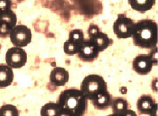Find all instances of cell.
I'll return each mask as SVG.
<instances>
[{
  "label": "cell",
  "mask_w": 158,
  "mask_h": 116,
  "mask_svg": "<svg viewBox=\"0 0 158 116\" xmlns=\"http://www.w3.org/2000/svg\"><path fill=\"white\" fill-rule=\"evenodd\" d=\"M58 105L64 116H84L88 106V100L80 90L69 88L59 95Z\"/></svg>",
  "instance_id": "cell-1"
},
{
  "label": "cell",
  "mask_w": 158,
  "mask_h": 116,
  "mask_svg": "<svg viewBox=\"0 0 158 116\" xmlns=\"http://www.w3.org/2000/svg\"><path fill=\"white\" fill-rule=\"evenodd\" d=\"M133 41L138 47L153 49L157 44V25L152 19H143L135 23Z\"/></svg>",
  "instance_id": "cell-2"
},
{
  "label": "cell",
  "mask_w": 158,
  "mask_h": 116,
  "mask_svg": "<svg viewBox=\"0 0 158 116\" xmlns=\"http://www.w3.org/2000/svg\"><path fill=\"white\" fill-rule=\"evenodd\" d=\"M80 91L87 100H92L100 94L107 91V86L103 78L98 74L88 75L82 81Z\"/></svg>",
  "instance_id": "cell-3"
},
{
  "label": "cell",
  "mask_w": 158,
  "mask_h": 116,
  "mask_svg": "<svg viewBox=\"0 0 158 116\" xmlns=\"http://www.w3.org/2000/svg\"><path fill=\"white\" fill-rule=\"evenodd\" d=\"M134 21L125 14H120L113 25V32L119 39H126L133 36Z\"/></svg>",
  "instance_id": "cell-4"
},
{
  "label": "cell",
  "mask_w": 158,
  "mask_h": 116,
  "mask_svg": "<svg viewBox=\"0 0 158 116\" xmlns=\"http://www.w3.org/2000/svg\"><path fill=\"white\" fill-rule=\"evenodd\" d=\"M12 45L16 47H26L31 42L32 34L29 27L24 25H17L10 34Z\"/></svg>",
  "instance_id": "cell-5"
},
{
  "label": "cell",
  "mask_w": 158,
  "mask_h": 116,
  "mask_svg": "<svg viewBox=\"0 0 158 116\" xmlns=\"http://www.w3.org/2000/svg\"><path fill=\"white\" fill-rule=\"evenodd\" d=\"M88 40L96 46L98 51H103L112 45V40L106 33L102 32L97 25L91 24L88 29Z\"/></svg>",
  "instance_id": "cell-6"
},
{
  "label": "cell",
  "mask_w": 158,
  "mask_h": 116,
  "mask_svg": "<svg viewBox=\"0 0 158 116\" xmlns=\"http://www.w3.org/2000/svg\"><path fill=\"white\" fill-rule=\"evenodd\" d=\"M85 41L84 32L80 29L73 30L69 32V39L64 44V51L69 55L77 54Z\"/></svg>",
  "instance_id": "cell-7"
},
{
  "label": "cell",
  "mask_w": 158,
  "mask_h": 116,
  "mask_svg": "<svg viewBox=\"0 0 158 116\" xmlns=\"http://www.w3.org/2000/svg\"><path fill=\"white\" fill-rule=\"evenodd\" d=\"M27 53L25 50L19 47H11L6 53V65L11 68H21L27 62Z\"/></svg>",
  "instance_id": "cell-8"
},
{
  "label": "cell",
  "mask_w": 158,
  "mask_h": 116,
  "mask_svg": "<svg viewBox=\"0 0 158 116\" xmlns=\"http://www.w3.org/2000/svg\"><path fill=\"white\" fill-rule=\"evenodd\" d=\"M17 15L12 8L0 11V37L10 36L12 29L17 26Z\"/></svg>",
  "instance_id": "cell-9"
},
{
  "label": "cell",
  "mask_w": 158,
  "mask_h": 116,
  "mask_svg": "<svg viewBox=\"0 0 158 116\" xmlns=\"http://www.w3.org/2000/svg\"><path fill=\"white\" fill-rule=\"evenodd\" d=\"M153 62L148 54H140L133 60V69L141 75L148 74L152 70Z\"/></svg>",
  "instance_id": "cell-10"
},
{
  "label": "cell",
  "mask_w": 158,
  "mask_h": 116,
  "mask_svg": "<svg viewBox=\"0 0 158 116\" xmlns=\"http://www.w3.org/2000/svg\"><path fill=\"white\" fill-rule=\"evenodd\" d=\"M99 51L96 46L88 39L85 40L77 53L79 58L86 62L94 61L99 56Z\"/></svg>",
  "instance_id": "cell-11"
},
{
  "label": "cell",
  "mask_w": 158,
  "mask_h": 116,
  "mask_svg": "<svg viewBox=\"0 0 158 116\" xmlns=\"http://www.w3.org/2000/svg\"><path fill=\"white\" fill-rule=\"evenodd\" d=\"M137 109L141 115H150L157 107L156 100L152 96L147 94L142 95L137 100Z\"/></svg>",
  "instance_id": "cell-12"
},
{
  "label": "cell",
  "mask_w": 158,
  "mask_h": 116,
  "mask_svg": "<svg viewBox=\"0 0 158 116\" xmlns=\"http://www.w3.org/2000/svg\"><path fill=\"white\" fill-rule=\"evenodd\" d=\"M69 74L65 68L62 67L54 68L50 73L49 80L56 87L64 86L68 82Z\"/></svg>",
  "instance_id": "cell-13"
},
{
  "label": "cell",
  "mask_w": 158,
  "mask_h": 116,
  "mask_svg": "<svg viewBox=\"0 0 158 116\" xmlns=\"http://www.w3.org/2000/svg\"><path fill=\"white\" fill-rule=\"evenodd\" d=\"M13 80L14 73L12 68L6 64H0V88L10 86Z\"/></svg>",
  "instance_id": "cell-14"
},
{
  "label": "cell",
  "mask_w": 158,
  "mask_h": 116,
  "mask_svg": "<svg viewBox=\"0 0 158 116\" xmlns=\"http://www.w3.org/2000/svg\"><path fill=\"white\" fill-rule=\"evenodd\" d=\"M91 102L96 109L99 110H105L111 106L112 97L108 91H107L106 92L97 95Z\"/></svg>",
  "instance_id": "cell-15"
},
{
  "label": "cell",
  "mask_w": 158,
  "mask_h": 116,
  "mask_svg": "<svg viewBox=\"0 0 158 116\" xmlns=\"http://www.w3.org/2000/svg\"><path fill=\"white\" fill-rule=\"evenodd\" d=\"M155 2V0H129V4L134 10L143 13L151 10L154 6Z\"/></svg>",
  "instance_id": "cell-16"
},
{
  "label": "cell",
  "mask_w": 158,
  "mask_h": 116,
  "mask_svg": "<svg viewBox=\"0 0 158 116\" xmlns=\"http://www.w3.org/2000/svg\"><path fill=\"white\" fill-rule=\"evenodd\" d=\"M40 116H62V113L58 103L48 102L41 108Z\"/></svg>",
  "instance_id": "cell-17"
},
{
  "label": "cell",
  "mask_w": 158,
  "mask_h": 116,
  "mask_svg": "<svg viewBox=\"0 0 158 116\" xmlns=\"http://www.w3.org/2000/svg\"><path fill=\"white\" fill-rule=\"evenodd\" d=\"M113 114H119L123 113L129 109V103L127 100L122 97L112 98L111 105Z\"/></svg>",
  "instance_id": "cell-18"
},
{
  "label": "cell",
  "mask_w": 158,
  "mask_h": 116,
  "mask_svg": "<svg viewBox=\"0 0 158 116\" xmlns=\"http://www.w3.org/2000/svg\"><path fill=\"white\" fill-rule=\"evenodd\" d=\"M19 111L17 106L6 104L0 107V116H19Z\"/></svg>",
  "instance_id": "cell-19"
},
{
  "label": "cell",
  "mask_w": 158,
  "mask_h": 116,
  "mask_svg": "<svg viewBox=\"0 0 158 116\" xmlns=\"http://www.w3.org/2000/svg\"><path fill=\"white\" fill-rule=\"evenodd\" d=\"M11 7L12 2L6 1V0H1V1H0V11L11 8Z\"/></svg>",
  "instance_id": "cell-20"
},
{
  "label": "cell",
  "mask_w": 158,
  "mask_h": 116,
  "mask_svg": "<svg viewBox=\"0 0 158 116\" xmlns=\"http://www.w3.org/2000/svg\"><path fill=\"white\" fill-rule=\"evenodd\" d=\"M148 55H149L151 59H152L153 64L156 65L157 62V46H156V47L152 49L151 53Z\"/></svg>",
  "instance_id": "cell-21"
},
{
  "label": "cell",
  "mask_w": 158,
  "mask_h": 116,
  "mask_svg": "<svg viewBox=\"0 0 158 116\" xmlns=\"http://www.w3.org/2000/svg\"><path fill=\"white\" fill-rule=\"evenodd\" d=\"M150 116H157V107H156L154 110L151 113V114L149 115Z\"/></svg>",
  "instance_id": "cell-22"
},
{
  "label": "cell",
  "mask_w": 158,
  "mask_h": 116,
  "mask_svg": "<svg viewBox=\"0 0 158 116\" xmlns=\"http://www.w3.org/2000/svg\"><path fill=\"white\" fill-rule=\"evenodd\" d=\"M107 116H125V115H124L123 113H119V114H113L112 113V114H110Z\"/></svg>",
  "instance_id": "cell-23"
}]
</instances>
